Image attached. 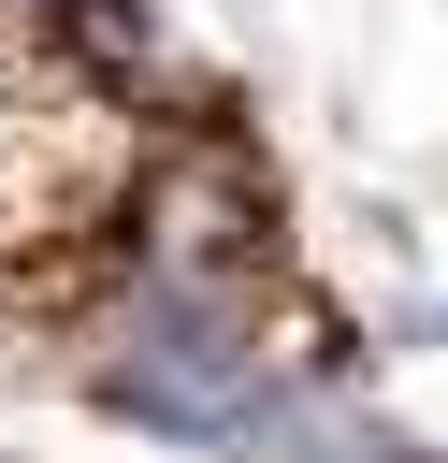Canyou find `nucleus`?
<instances>
[{"mask_svg":"<svg viewBox=\"0 0 448 463\" xmlns=\"http://www.w3.org/2000/svg\"><path fill=\"white\" fill-rule=\"evenodd\" d=\"M87 0H0V29H72Z\"/></svg>","mask_w":448,"mask_h":463,"instance_id":"3","label":"nucleus"},{"mask_svg":"<svg viewBox=\"0 0 448 463\" xmlns=\"http://www.w3.org/2000/svg\"><path fill=\"white\" fill-rule=\"evenodd\" d=\"M275 347H260V275H188V260H145L130 304L101 318L87 347V405L101 420H145L173 449H246L275 420Z\"/></svg>","mask_w":448,"mask_h":463,"instance_id":"1","label":"nucleus"},{"mask_svg":"<svg viewBox=\"0 0 448 463\" xmlns=\"http://www.w3.org/2000/svg\"><path fill=\"white\" fill-rule=\"evenodd\" d=\"M246 449H260V463H419V449H405L347 376H289V391H275V420H260Z\"/></svg>","mask_w":448,"mask_h":463,"instance_id":"2","label":"nucleus"}]
</instances>
